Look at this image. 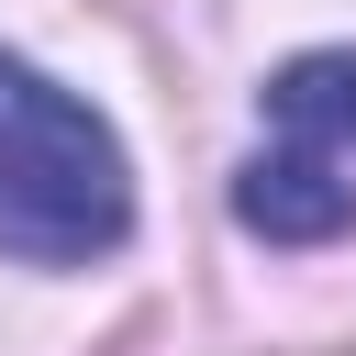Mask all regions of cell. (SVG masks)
<instances>
[{
	"label": "cell",
	"instance_id": "obj_1",
	"mask_svg": "<svg viewBox=\"0 0 356 356\" xmlns=\"http://www.w3.org/2000/svg\"><path fill=\"white\" fill-rule=\"evenodd\" d=\"M134 234V167L111 122L56 89L44 67L0 56V256L22 267H89Z\"/></svg>",
	"mask_w": 356,
	"mask_h": 356
},
{
	"label": "cell",
	"instance_id": "obj_2",
	"mask_svg": "<svg viewBox=\"0 0 356 356\" xmlns=\"http://www.w3.org/2000/svg\"><path fill=\"white\" fill-rule=\"evenodd\" d=\"M245 234L334 245L356 222V56H289L267 78V145L234 178Z\"/></svg>",
	"mask_w": 356,
	"mask_h": 356
}]
</instances>
